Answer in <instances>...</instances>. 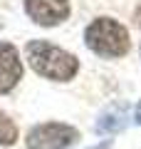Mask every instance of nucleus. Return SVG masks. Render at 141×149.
I'll list each match as a JSON object with an SVG mask.
<instances>
[{
	"label": "nucleus",
	"mask_w": 141,
	"mask_h": 149,
	"mask_svg": "<svg viewBox=\"0 0 141 149\" xmlns=\"http://www.w3.org/2000/svg\"><path fill=\"white\" fill-rule=\"evenodd\" d=\"M25 13L37 25L52 27L69 17V0H25Z\"/></svg>",
	"instance_id": "4"
},
{
	"label": "nucleus",
	"mask_w": 141,
	"mask_h": 149,
	"mask_svg": "<svg viewBox=\"0 0 141 149\" xmlns=\"http://www.w3.org/2000/svg\"><path fill=\"white\" fill-rule=\"evenodd\" d=\"M79 139V132L62 122L37 124L27 134V149H67Z\"/></svg>",
	"instance_id": "3"
},
{
	"label": "nucleus",
	"mask_w": 141,
	"mask_h": 149,
	"mask_svg": "<svg viewBox=\"0 0 141 149\" xmlns=\"http://www.w3.org/2000/svg\"><path fill=\"white\" fill-rule=\"evenodd\" d=\"M25 52H27L30 67L37 74L47 77V80L67 82V80H72L74 74H77V70H79V62H77L74 55L64 52L62 47L50 45L45 40H32V42H27Z\"/></svg>",
	"instance_id": "1"
},
{
	"label": "nucleus",
	"mask_w": 141,
	"mask_h": 149,
	"mask_svg": "<svg viewBox=\"0 0 141 149\" xmlns=\"http://www.w3.org/2000/svg\"><path fill=\"white\" fill-rule=\"evenodd\" d=\"M17 142V127L8 114L0 112V147H12Z\"/></svg>",
	"instance_id": "7"
},
{
	"label": "nucleus",
	"mask_w": 141,
	"mask_h": 149,
	"mask_svg": "<svg viewBox=\"0 0 141 149\" xmlns=\"http://www.w3.org/2000/svg\"><path fill=\"white\" fill-rule=\"evenodd\" d=\"M126 122H129V107L126 104H111L99 114L97 132L99 134H116L126 127Z\"/></svg>",
	"instance_id": "6"
},
{
	"label": "nucleus",
	"mask_w": 141,
	"mask_h": 149,
	"mask_svg": "<svg viewBox=\"0 0 141 149\" xmlns=\"http://www.w3.org/2000/svg\"><path fill=\"white\" fill-rule=\"evenodd\" d=\"M134 117H136V122L141 124V102H139V104H136V112H134Z\"/></svg>",
	"instance_id": "9"
},
{
	"label": "nucleus",
	"mask_w": 141,
	"mask_h": 149,
	"mask_svg": "<svg viewBox=\"0 0 141 149\" xmlns=\"http://www.w3.org/2000/svg\"><path fill=\"white\" fill-rule=\"evenodd\" d=\"M134 22H136V27H141V5L136 8V13H134Z\"/></svg>",
	"instance_id": "8"
},
{
	"label": "nucleus",
	"mask_w": 141,
	"mask_h": 149,
	"mask_svg": "<svg viewBox=\"0 0 141 149\" xmlns=\"http://www.w3.org/2000/svg\"><path fill=\"white\" fill-rule=\"evenodd\" d=\"M94 149H111V142H102L99 147H94Z\"/></svg>",
	"instance_id": "10"
},
{
	"label": "nucleus",
	"mask_w": 141,
	"mask_h": 149,
	"mask_svg": "<svg viewBox=\"0 0 141 149\" xmlns=\"http://www.w3.org/2000/svg\"><path fill=\"white\" fill-rule=\"evenodd\" d=\"M84 40L92 52L99 57H121L129 52V32L121 22L111 17H97L84 30Z\"/></svg>",
	"instance_id": "2"
},
{
	"label": "nucleus",
	"mask_w": 141,
	"mask_h": 149,
	"mask_svg": "<svg viewBox=\"0 0 141 149\" xmlns=\"http://www.w3.org/2000/svg\"><path fill=\"white\" fill-rule=\"evenodd\" d=\"M22 77V62L10 42H0V95L10 92Z\"/></svg>",
	"instance_id": "5"
}]
</instances>
